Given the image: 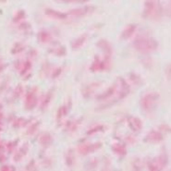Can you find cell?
<instances>
[{
	"label": "cell",
	"mask_w": 171,
	"mask_h": 171,
	"mask_svg": "<svg viewBox=\"0 0 171 171\" xmlns=\"http://www.w3.org/2000/svg\"><path fill=\"white\" fill-rule=\"evenodd\" d=\"M101 146L100 143H96V144H86V145H82L79 148V152L82 154H88L90 153H92L95 151V149H97Z\"/></svg>",
	"instance_id": "5"
},
{
	"label": "cell",
	"mask_w": 171,
	"mask_h": 171,
	"mask_svg": "<svg viewBox=\"0 0 171 171\" xmlns=\"http://www.w3.org/2000/svg\"><path fill=\"white\" fill-rule=\"evenodd\" d=\"M103 68H105L104 63L101 62V60H99L98 58L96 57V59L93 63V66L91 67V69H92V70L96 71V70H100V69H102Z\"/></svg>",
	"instance_id": "12"
},
{
	"label": "cell",
	"mask_w": 171,
	"mask_h": 171,
	"mask_svg": "<svg viewBox=\"0 0 171 171\" xmlns=\"http://www.w3.org/2000/svg\"><path fill=\"white\" fill-rule=\"evenodd\" d=\"M115 85L114 86H112L109 90H107V92H105L104 94H102V95H100L99 96V99H105V98H108L110 95H112L114 94V91H115Z\"/></svg>",
	"instance_id": "16"
},
{
	"label": "cell",
	"mask_w": 171,
	"mask_h": 171,
	"mask_svg": "<svg viewBox=\"0 0 171 171\" xmlns=\"http://www.w3.org/2000/svg\"><path fill=\"white\" fill-rule=\"evenodd\" d=\"M36 104V97H35V95L34 94H31L30 93L27 96V99H26V106L31 109V108H33L34 107V105Z\"/></svg>",
	"instance_id": "10"
},
{
	"label": "cell",
	"mask_w": 171,
	"mask_h": 171,
	"mask_svg": "<svg viewBox=\"0 0 171 171\" xmlns=\"http://www.w3.org/2000/svg\"><path fill=\"white\" fill-rule=\"evenodd\" d=\"M165 76H167V78L169 80V81H171V63L168 64V65L165 67Z\"/></svg>",
	"instance_id": "18"
},
{
	"label": "cell",
	"mask_w": 171,
	"mask_h": 171,
	"mask_svg": "<svg viewBox=\"0 0 171 171\" xmlns=\"http://www.w3.org/2000/svg\"><path fill=\"white\" fill-rule=\"evenodd\" d=\"M169 15H171V5H170V8H169Z\"/></svg>",
	"instance_id": "20"
},
{
	"label": "cell",
	"mask_w": 171,
	"mask_h": 171,
	"mask_svg": "<svg viewBox=\"0 0 171 171\" xmlns=\"http://www.w3.org/2000/svg\"><path fill=\"white\" fill-rule=\"evenodd\" d=\"M129 123H130V126L131 128L135 131H139L142 130V121L137 119V117H131L130 120H129Z\"/></svg>",
	"instance_id": "7"
},
{
	"label": "cell",
	"mask_w": 171,
	"mask_h": 171,
	"mask_svg": "<svg viewBox=\"0 0 171 171\" xmlns=\"http://www.w3.org/2000/svg\"><path fill=\"white\" fill-rule=\"evenodd\" d=\"M73 160H74V156H73V154L71 153H68V156H67V164L68 165H71L73 164Z\"/></svg>",
	"instance_id": "19"
},
{
	"label": "cell",
	"mask_w": 171,
	"mask_h": 171,
	"mask_svg": "<svg viewBox=\"0 0 171 171\" xmlns=\"http://www.w3.org/2000/svg\"><path fill=\"white\" fill-rule=\"evenodd\" d=\"M157 3L154 1H146L145 5H144V11H143V16L144 18L151 17L154 15V10L156 8Z\"/></svg>",
	"instance_id": "4"
},
{
	"label": "cell",
	"mask_w": 171,
	"mask_h": 171,
	"mask_svg": "<svg viewBox=\"0 0 171 171\" xmlns=\"http://www.w3.org/2000/svg\"><path fill=\"white\" fill-rule=\"evenodd\" d=\"M45 13L46 15L49 16V17L56 18V19H65L66 18V14L58 12V11H55V10H53V9H46Z\"/></svg>",
	"instance_id": "9"
},
{
	"label": "cell",
	"mask_w": 171,
	"mask_h": 171,
	"mask_svg": "<svg viewBox=\"0 0 171 171\" xmlns=\"http://www.w3.org/2000/svg\"><path fill=\"white\" fill-rule=\"evenodd\" d=\"M113 150L115 153L120 154V156H123V154H126L125 147L123 145H121V144H115V145L113 146Z\"/></svg>",
	"instance_id": "13"
},
{
	"label": "cell",
	"mask_w": 171,
	"mask_h": 171,
	"mask_svg": "<svg viewBox=\"0 0 171 171\" xmlns=\"http://www.w3.org/2000/svg\"><path fill=\"white\" fill-rule=\"evenodd\" d=\"M97 45L101 48L102 50H104L106 54H111V52H112V48L109 45V43L107 41H105V40H101L98 42V44Z\"/></svg>",
	"instance_id": "8"
},
{
	"label": "cell",
	"mask_w": 171,
	"mask_h": 171,
	"mask_svg": "<svg viewBox=\"0 0 171 171\" xmlns=\"http://www.w3.org/2000/svg\"><path fill=\"white\" fill-rule=\"evenodd\" d=\"M136 30V25L134 24H130V25H128L127 27L123 30V31H122V34H121V37L123 39L127 40V39H129L130 37L134 34V31Z\"/></svg>",
	"instance_id": "6"
},
{
	"label": "cell",
	"mask_w": 171,
	"mask_h": 171,
	"mask_svg": "<svg viewBox=\"0 0 171 171\" xmlns=\"http://www.w3.org/2000/svg\"><path fill=\"white\" fill-rule=\"evenodd\" d=\"M85 40H86V35H82L81 37H79V38H77L72 43V47L74 49H78V48H80L84 44Z\"/></svg>",
	"instance_id": "11"
},
{
	"label": "cell",
	"mask_w": 171,
	"mask_h": 171,
	"mask_svg": "<svg viewBox=\"0 0 171 171\" xmlns=\"http://www.w3.org/2000/svg\"><path fill=\"white\" fill-rule=\"evenodd\" d=\"M144 141L151 142V143H157L163 141V135L159 131H151L148 133L147 136L144 139Z\"/></svg>",
	"instance_id": "3"
},
{
	"label": "cell",
	"mask_w": 171,
	"mask_h": 171,
	"mask_svg": "<svg viewBox=\"0 0 171 171\" xmlns=\"http://www.w3.org/2000/svg\"><path fill=\"white\" fill-rule=\"evenodd\" d=\"M159 95L156 93H148L141 99V106L145 112H152L156 106Z\"/></svg>",
	"instance_id": "2"
},
{
	"label": "cell",
	"mask_w": 171,
	"mask_h": 171,
	"mask_svg": "<svg viewBox=\"0 0 171 171\" xmlns=\"http://www.w3.org/2000/svg\"><path fill=\"white\" fill-rule=\"evenodd\" d=\"M52 141V138L49 134H45L41 137V143H43L44 145H46V144H49Z\"/></svg>",
	"instance_id": "17"
},
{
	"label": "cell",
	"mask_w": 171,
	"mask_h": 171,
	"mask_svg": "<svg viewBox=\"0 0 171 171\" xmlns=\"http://www.w3.org/2000/svg\"><path fill=\"white\" fill-rule=\"evenodd\" d=\"M39 39L43 43H46V42H48L51 39V36H50L49 34L47 33V31H41V33L39 34Z\"/></svg>",
	"instance_id": "14"
},
{
	"label": "cell",
	"mask_w": 171,
	"mask_h": 171,
	"mask_svg": "<svg viewBox=\"0 0 171 171\" xmlns=\"http://www.w3.org/2000/svg\"><path fill=\"white\" fill-rule=\"evenodd\" d=\"M133 45H134L137 51L143 53V54H147V53H150L156 49L158 46V43L153 37L141 35L137 39H135Z\"/></svg>",
	"instance_id": "1"
},
{
	"label": "cell",
	"mask_w": 171,
	"mask_h": 171,
	"mask_svg": "<svg viewBox=\"0 0 171 171\" xmlns=\"http://www.w3.org/2000/svg\"><path fill=\"white\" fill-rule=\"evenodd\" d=\"M87 12V8H75L70 11L71 15L74 16H82Z\"/></svg>",
	"instance_id": "15"
}]
</instances>
